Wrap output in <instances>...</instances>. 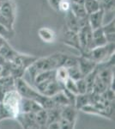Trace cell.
Wrapping results in <instances>:
<instances>
[{"instance_id": "obj_31", "label": "cell", "mask_w": 115, "mask_h": 129, "mask_svg": "<svg viewBox=\"0 0 115 129\" xmlns=\"http://www.w3.org/2000/svg\"><path fill=\"white\" fill-rule=\"evenodd\" d=\"M58 2H59V0H48V3H49L50 6H51L54 10H56V11H58Z\"/></svg>"}, {"instance_id": "obj_11", "label": "cell", "mask_w": 115, "mask_h": 129, "mask_svg": "<svg viewBox=\"0 0 115 129\" xmlns=\"http://www.w3.org/2000/svg\"><path fill=\"white\" fill-rule=\"evenodd\" d=\"M16 89L15 78L11 76L2 77L0 78V102L4 98L5 95L10 90Z\"/></svg>"}, {"instance_id": "obj_17", "label": "cell", "mask_w": 115, "mask_h": 129, "mask_svg": "<svg viewBox=\"0 0 115 129\" xmlns=\"http://www.w3.org/2000/svg\"><path fill=\"white\" fill-rule=\"evenodd\" d=\"M115 22L114 20L110 21L109 22L103 24L102 29H103L104 35L106 36L107 43H114L115 41Z\"/></svg>"}, {"instance_id": "obj_26", "label": "cell", "mask_w": 115, "mask_h": 129, "mask_svg": "<svg viewBox=\"0 0 115 129\" xmlns=\"http://www.w3.org/2000/svg\"><path fill=\"white\" fill-rule=\"evenodd\" d=\"M0 36L5 38L6 41L10 40V39H11L14 36V30L8 29L6 27L0 23Z\"/></svg>"}, {"instance_id": "obj_2", "label": "cell", "mask_w": 115, "mask_h": 129, "mask_svg": "<svg viewBox=\"0 0 115 129\" xmlns=\"http://www.w3.org/2000/svg\"><path fill=\"white\" fill-rule=\"evenodd\" d=\"M81 55L91 59L96 64L105 63L114 55V43H107L101 47H95L82 53Z\"/></svg>"}, {"instance_id": "obj_19", "label": "cell", "mask_w": 115, "mask_h": 129, "mask_svg": "<svg viewBox=\"0 0 115 129\" xmlns=\"http://www.w3.org/2000/svg\"><path fill=\"white\" fill-rule=\"evenodd\" d=\"M89 103H90V95H89V93L78 94L76 95L74 106L76 107L77 110H80L82 108L89 104Z\"/></svg>"}, {"instance_id": "obj_25", "label": "cell", "mask_w": 115, "mask_h": 129, "mask_svg": "<svg viewBox=\"0 0 115 129\" xmlns=\"http://www.w3.org/2000/svg\"><path fill=\"white\" fill-rule=\"evenodd\" d=\"M64 87L67 90H69L70 92H71L72 94L74 95H78V91H77V89H76V81L70 79H69L64 83Z\"/></svg>"}, {"instance_id": "obj_13", "label": "cell", "mask_w": 115, "mask_h": 129, "mask_svg": "<svg viewBox=\"0 0 115 129\" xmlns=\"http://www.w3.org/2000/svg\"><path fill=\"white\" fill-rule=\"evenodd\" d=\"M103 19L104 11L101 9L94 12V13L88 15V22H89V24L91 27L92 29H95V28L102 27V25H103Z\"/></svg>"}, {"instance_id": "obj_28", "label": "cell", "mask_w": 115, "mask_h": 129, "mask_svg": "<svg viewBox=\"0 0 115 129\" xmlns=\"http://www.w3.org/2000/svg\"><path fill=\"white\" fill-rule=\"evenodd\" d=\"M76 89L77 91H78V94H85V93H88L87 85L83 78L79 80H76Z\"/></svg>"}, {"instance_id": "obj_16", "label": "cell", "mask_w": 115, "mask_h": 129, "mask_svg": "<svg viewBox=\"0 0 115 129\" xmlns=\"http://www.w3.org/2000/svg\"><path fill=\"white\" fill-rule=\"evenodd\" d=\"M64 42L65 44H67L70 47H72L73 48L77 49L81 52V47H80V42H79V38H78V34L77 32H74V31L67 29L66 32L64 35Z\"/></svg>"}, {"instance_id": "obj_18", "label": "cell", "mask_w": 115, "mask_h": 129, "mask_svg": "<svg viewBox=\"0 0 115 129\" xmlns=\"http://www.w3.org/2000/svg\"><path fill=\"white\" fill-rule=\"evenodd\" d=\"M70 11L78 19H83L88 17V14L85 10L83 4L81 3H71L70 5Z\"/></svg>"}, {"instance_id": "obj_20", "label": "cell", "mask_w": 115, "mask_h": 129, "mask_svg": "<svg viewBox=\"0 0 115 129\" xmlns=\"http://www.w3.org/2000/svg\"><path fill=\"white\" fill-rule=\"evenodd\" d=\"M55 78L59 84L64 85V83L69 79V74L67 68L65 67H58L55 70Z\"/></svg>"}, {"instance_id": "obj_21", "label": "cell", "mask_w": 115, "mask_h": 129, "mask_svg": "<svg viewBox=\"0 0 115 129\" xmlns=\"http://www.w3.org/2000/svg\"><path fill=\"white\" fill-rule=\"evenodd\" d=\"M83 4L88 15L94 13V12L97 11V10L101 9L100 4L97 1H95V0H83Z\"/></svg>"}, {"instance_id": "obj_39", "label": "cell", "mask_w": 115, "mask_h": 129, "mask_svg": "<svg viewBox=\"0 0 115 129\" xmlns=\"http://www.w3.org/2000/svg\"><path fill=\"white\" fill-rule=\"evenodd\" d=\"M4 1H5V0H0V5H1V4L3 3Z\"/></svg>"}, {"instance_id": "obj_36", "label": "cell", "mask_w": 115, "mask_h": 129, "mask_svg": "<svg viewBox=\"0 0 115 129\" xmlns=\"http://www.w3.org/2000/svg\"><path fill=\"white\" fill-rule=\"evenodd\" d=\"M3 77V66H0V78Z\"/></svg>"}, {"instance_id": "obj_7", "label": "cell", "mask_w": 115, "mask_h": 129, "mask_svg": "<svg viewBox=\"0 0 115 129\" xmlns=\"http://www.w3.org/2000/svg\"><path fill=\"white\" fill-rule=\"evenodd\" d=\"M65 15V22H66V27L67 29L74 31V32H78V30L80 29L83 25H85L88 22V17L83 18V19H78L76 17L71 11L66 12Z\"/></svg>"}, {"instance_id": "obj_29", "label": "cell", "mask_w": 115, "mask_h": 129, "mask_svg": "<svg viewBox=\"0 0 115 129\" xmlns=\"http://www.w3.org/2000/svg\"><path fill=\"white\" fill-rule=\"evenodd\" d=\"M58 122H59L60 129H74L76 125V122L69 121L64 119H60Z\"/></svg>"}, {"instance_id": "obj_5", "label": "cell", "mask_w": 115, "mask_h": 129, "mask_svg": "<svg viewBox=\"0 0 115 129\" xmlns=\"http://www.w3.org/2000/svg\"><path fill=\"white\" fill-rule=\"evenodd\" d=\"M35 85H36V89L41 94L50 97L61 91L64 87V85L59 84L55 78L43 81Z\"/></svg>"}, {"instance_id": "obj_10", "label": "cell", "mask_w": 115, "mask_h": 129, "mask_svg": "<svg viewBox=\"0 0 115 129\" xmlns=\"http://www.w3.org/2000/svg\"><path fill=\"white\" fill-rule=\"evenodd\" d=\"M106 44H107V41H106V36L104 35L102 27L93 29V31H92V41L89 50L95 48V47H101V46H104Z\"/></svg>"}, {"instance_id": "obj_37", "label": "cell", "mask_w": 115, "mask_h": 129, "mask_svg": "<svg viewBox=\"0 0 115 129\" xmlns=\"http://www.w3.org/2000/svg\"><path fill=\"white\" fill-rule=\"evenodd\" d=\"M40 129H47V125H46V126H40Z\"/></svg>"}, {"instance_id": "obj_32", "label": "cell", "mask_w": 115, "mask_h": 129, "mask_svg": "<svg viewBox=\"0 0 115 129\" xmlns=\"http://www.w3.org/2000/svg\"><path fill=\"white\" fill-rule=\"evenodd\" d=\"M23 129H40V126L38 124H32V125H29V126H24Z\"/></svg>"}, {"instance_id": "obj_23", "label": "cell", "mask_w": 115, "mask_h": 129, "mask_svg": "<svg viewBox=\"0 0 115 129\" xmlns=\"http://www.w3.org/2000/svg\"><path fill=\"white\" fill-rule=\"evenodd\" d=\"M67 71H68V74H69V78H70V79L76 81L83 78V74H82L81 71L77 66L67 68Z\"/></svg>"}, {"instance_id": "obj_9", "label": "cell", "mask_w": 115, "mask_h": 129, "mask_svg": "<svg viewBox=\"0 0 115 129\" xmlns=\"http://www.w3.org/2000/svg\"><path fill=\"white\" fill-rule=\"evenodd\" d=\"M98 64H96L95 62L92 61L91 59H88V58L84 57V56L81 55L78 57V62H77V66L80 69L82 74H83V78L85 76H87L88 74H89L91 72H93L95 69V67L97 66Z\"/></svg>"}, {"instance_id": "obj_14", "label": "cell", "mask_w": 115, "mask_h": 129, "mask_svg": "<svg viewBox=\"0 0 115 129\" xmlns=\"http://www.w3.org/2000/svg\"><path fill=\"white\" fill-rule=\"evenodd\" d=\"M77 112H78V110L76 109V107L74 105L70 104V105L61 107V110H60V119L76 122L77 118Z\"/></svg>"}, {"instance_id": "obj_34", "label": "cell", "mask_w": 115, "mask_h": 129, "mask_svg": "<svg viewBox=\"0 0 115 129\" xmlns=\"http://www.w3.org/2000/svg\"><path fill=\"white\" fill-rule=\"evenodd\" d=\"M5 63H6L5 59V58H4L1 54H0V66H5Z\"/></svg>"}, {"instance_id": "obj_22", "label": "cell", "mask_w": 115, "mask_h": 129, "mask_svg": "<svg viewBox=\"0 0 115 129\" xmlns=\"http://www.w3.org/2000/svg\"><path fill=\"white\" fill-rule=\"evenodd\" d=\"M34 118L36 123L40 126L47 125V111L46 109H41L37 113L34 114Z\"/></svg>"}, {"instance_id": "obj_38", "label": "cell", "mask_w": 115, "mask_h": 129, "mask_svg": "<svg viewBox=\"0 0 115 129\" xmlns=\"http://www.w3.org/2000/svg\"><path fill=\"white\" fill-rule=\"evenodd\" d=\"M95 1H97V2H98V3H99V4H100V3H101V2L102 1V0H95Z\"/></svg>"}, {"instance_id": "obj_12", "label": "cell", "mask_w": 115, "mask_h": 129, "mask_svg": "<svg viewBox=\"0 0 115 129\" xmlns=\"http://www.w3.org/2000/svg\"><path fill=\"white\" fill-rule=\"evenodd\" d=\"M41 109L42 107L34 100L22 98L21 103V113H33L35 114Z\"/></svg>"}, {"instance_id": "obj_30", "label": "cell", "mask_w": 115, "mask_h": 129, "mask_svg": "<svg viewBox=\"0 0 115 129\" xmlns=\"http://www.w3.org/2000/svg\"><path fill=\"white\" fill-rule=\"evenodd\" d=\"M47 129H60L59 122L58 121L51 122V123L47 124Z\"/></svg>"}, {"instance_id": "obj_6", "label": "cell", "mask_w": 115, "mask_h": 129, "mask_svg": "<svg viewBox=\"0 0 115 129\" xmlns=\"http://www.w3.org/2000/svg\"><path fill=\"white\" fill-rule=\"evenodd\" d=\"M92 31H93V29L89 26V22H88L77 32L81 47V54L87 52L88 50H89V48H90L92 41Z\"/></svg>"}, {"instance_id": "obj_3", "label": "cell", "mask_w": 115, "mask_h": 129, "mask_svg": "<svg viewBox=\"0 0 115 129\" xmlns=\"http://www.w3.org/2000/svg\"><path fill=\"white\" fill-rule=\"evenodd\" d=\"M22 99V97L19 95V93L16 89H13L6 93L2 101L0 102L3 107L10 114L11 119H16L18 114L21 113Z\"/></svg>"}, {"instance_id": "obj_15", "label": "cell", "mask_w": 115, "mask_h": 129, "mask_svg": "<svg viewBox=\"0 0 115 129\" xmlns=\"http://www.w3.org/2000/svg\"><path fill=\"white\" fill-rule=\"evenodd\" d=\"M38 35L41 38V40L45 43L51 44L56 41V33L53 29L47 27H42L38 30Z\"/></svg>"}, {"instance_id": "obj_35", "label": "cell", "mask_w": 115, "mask_h": 129, "mask_svg": "<svg viewBox=\"0 0 115 129\" xmlns=\"http://www.w3.org/2000/svg\"><path fill=\"white\" fill-rule=\"evenodd\" d=\"M71 3H81L83 4V0H70Z\"/></svg>"}, {"instance_id": "obj_27", "label": "cell", "mask_w": 115, "mask_h": 129, "mask_svg": "<svg viewBox=\"0 0 115 129\" xmlns=\"http://www.w3.org/2000/svg\"><path fill=\"white\" fill-rule=\"evenodd\" d=\"M100 7L103 11L114 10V0H102L100 3Z\"/></svg>"}, {"instance_id": "obj_4", "label": "cell", "mask_w": 115, "mask_h": 129, "mask_svg": "<svg viewBox=\"0 0 115 129\" xmlns=\"http://www.w3.org/2000/svg\"><path fill=\"white\" fill-rule=\"evenodd\" d=\"M15 87H16V90L19 93L22 98L34 100L37 102V100L42 95L37 90L36 88L34 89V87H32L22 78L15 79Z\"/></svg>"}, {"instance_id": "obj_24", "label": "cell", "mask_w": 115, "mask_h": 129, "mask_svg": "<svg viewBox=\"0 0 115 129\" xmlns=\"http://www.w3.org/2000/svg\"><path fill=\"white\" fill-rule=\"evenodd\" d=\"M70 5H71V2L70 0H59L58 5V11L66 13L70 10Z\"/></svg>"}, {"instance_id": "obj_8", "label": "cell", "mask_w": 115, "mask_h": 129, "mask_svg": "<svg viewBox=\"0 0 115 129\" xmlns=\"http://www.w3.org/2000/svg\"><path fill=\"white\" fill-rule=\"evenodd\" d=\"M0 12L5 18H7L10 22H15V19H16V5H15L13 0H5L0 5Z\"/></svg>"}, {"instance_id": "obj_1", "label": "cell", "mask_w": 115, "mask_h": 129, "mask_svg": "<svg viewBox=\"0 0 115 129\" xmlns=\"http://www.w3.org/2000/svg\"><path fill=\"white\" fill-rule=\"evenodd\" d=\"M66 56L67 54L65 53H55L47 57L40 58V59L37 58V59L27 69L33 82L37 74L42 72H47V71L56 70L57 68L64 66Z\"/></svg>"}, {"instance_id": "obj_33", "label": "cell", "mask_w": 115, "mask_h": 129, "mask_svg": "<svg viewBox=\"0 0 115 129\" xmlns=\"http://www.w3.org/2000/svg\"><path fill=\"white\" fill-rule=\"evenodd\" d=\"M7 42H8V41H6L5 38H3L2 36H0V48H1V47H3L5 44H6Z\"/></svg>"}]
</instances>
